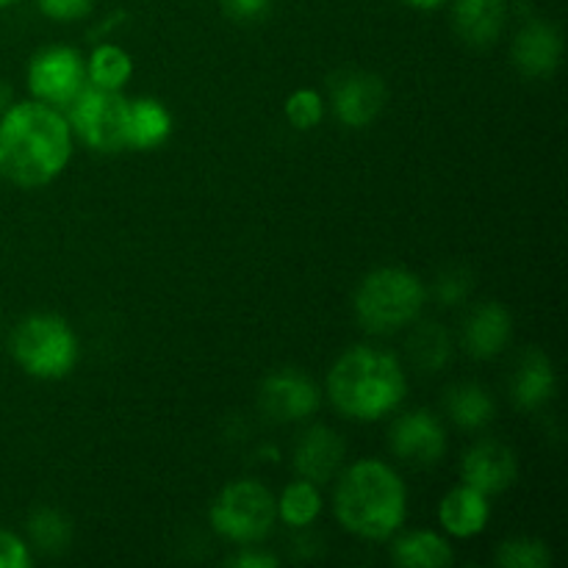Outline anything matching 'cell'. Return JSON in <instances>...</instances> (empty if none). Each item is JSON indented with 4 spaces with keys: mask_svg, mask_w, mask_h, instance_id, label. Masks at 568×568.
<instances>
[{
    "mask_svg": "<svg viewBox=\"0 0 568 568\" xmlns=\"http://www.w3.org/2000/svg\"><path fill=\"white\" fill-rule=\"evenodd\" d=\"M72 153L70 122L50 103H17L0 120V175L17 186H44Z\"/></svg>",
    "mask_w": 568,
    "mask_h": 568,
    "instance_id": "obj_1",
    "label": "cell"
},
{
    "mask_svg": "<svg viewBox=\"0 0 568 568\" xmlns=\"http://www.w3.org/2000/svg\"><path fill=\"white\" fill-rule=\"evenodd\" d=\"M333 405L349 419H381L405 397V372L392 353L355 347L336 361L327 377Z\"/></svg>",
    "mask_w": 568,
    "mask_h": 568,
    "instance_id": "obj_2",
    "label": "cell"
},
{
    "mask_svg": "<svg viewBox=\"0 0 568 568\" xmlns=\"http://www.w3.org/2000/svg\"><path fill=\"white\" fill-rule=\"evenodd\" d=\"M336 516L349 532L372 541L392 536L405 519V486L381 460H358L344 471L336 491Z\"/></svg>",
    "mask_w": 568,
    "mask_h": 568,
    "instance_id": "obj_3",
    "label": "cell"
},
{
    "mask_svg": "<svg viewBox=\"0 0 568 568\" xmlns=\"http://www.w3.org/2000/svg\"><path fill=\"white\" fill-rule=\"evenodd\" d=\"M425 305V286L405 270H377L355 294V314L364 331L386 336L410 325Z\"/></svg>",
    "mask_w": 568,
    "mask_h": 568,
    "instance_id": "obj_4",
    "label": "cell"
},
{
    "mask_svg": "<svg viewBox=\"0 0 568 568\" xmlns=\"http://www.w3.org/2000/svg\"><path fill=\"white\" fill-rule=\"evenodd\" d=\"M11 353L28 375L55 381V377L70 375L75 366L78 338L59 316L37 314L20 322L11 338Z\"/></svg>",
    "mask_w": 568,
    "mask_h": 568,
    "instance_id": "obj_5",
    "label": "cell"
},
{
    "mask_svg": "<svg viewBox=\"0 0 568 568\" xmlns=\"http://www.w3.org/2000/svg\"><path fill=\"white\" fill-rule=\"evenodd\" d=\"M275 497L255 480L231 483L211 508V527L239 544L261 541L275 525Z\"/></svg>",
    "mask_w": 568,
    "mask_h": 568,
    "instance_id": "obj_6",
    "label": "cell"
},
{
    "mask_svg": "<svg viewBox=\"0 0 568 568\" xmlns=\"http://www.w3.org/2000/svg\"><path fill=\"white\" fill-rule=\"evenodd\" d=\"M70 122L83 142L103 153H116L128 148V103L111 89L83 87L75 98L67 103Z\"/></svg>",
    "mask_w": 568,
    "mask_h": 568,
    "instance_id": "obj_7",
    "label": "cell"
},
{
    "mask_svg": "<svg viewBox=\"0 0 568 568\" xmlns=\"http://www.w3.org/2000/svg\"><path fill=\"white\" fill-rule=\"evenodd\" d=\"M28 87L42 103L67 105L87 87V67L70 48L42 50L28 67Z\"/></svg>",
    "mask_w": 568,
    "mask_h": 568,
    "instance_id": "obj_8",
    "label": "cell"
},
{
    "mask_svg": "<svg viewBox=\"0 0 568 568\" xmlns=\"http://www.w3.org/2000/svg\"><path fill=\"white\" fill-rule=\"evenodd\" d=\"M386 103V83L372 72H344L333 83V109L347 128H366Z\"/></svg>",
    "mask_w": 568,
    "mask_h": 568,
    "instance_id": "obj_9",
    "label": "cell"
},
{
    "mask_svg": "<svg viewBox=\"0 0 568 568\" xmlns=\"http://www.w3.org/2000/svg\"><path fill=\"white\" fill-rule=\"evenodd\" d=\"M261 405L272 419L297 422L320 408V388L294 369L275 372L261 386Z\"/></svg>",
    "mask_w": 568,
    "mask_h": 568,
    "instance_id": "obj_10",
    "label": "cell"
},
{
    "mask_svg": "<svg viewBox=\"0 0 568 568\" xmlns=\"http://www.w3.org/2000/svg\"><path fill=\"white\" fill-rule=\"evenodd\" d=\"M392 447L403 460L430 466L442 460L447 436L436 416H430L427 410H416V414H405L403 419H397L392 430Z\"/></svg>",
    "mask_w": 568,
    "mask_h": 568,
    "instance_id": "obj_11",
    "label": "cell"
},
{
    "mask_svg": "<svg viewBox=\"0 0 568 568\" xmlns=\"http://www.w3.org/2000/svg\"><path fill=\"white\" fill-rule=\"evenodd\" d=\"M519 475L514 449L499 442H483L464 458V483L480 494H499L514 486Z\"/></svg>",
    "mask_w": 568,
    "mask_h": 568,
    "instance_id": "obj_12",
    "label": "cell"
},
{
    "mask_svg": "<svg viewBox=\"0 0 568 568\" xmlns=\"http://www.w3.org/2000/svg\"><path fill=\"white\" fill-rule=\"evenodd\" d=\"M344 458V442L338 433L327 430V427H314L303 436L294 453V466L300 475L311 483H327L336 469L342 466Z\"/></svg>",
    "mask_w": 568,
    "mask_h": 568,
    "instance_id": "obj_13",
    "label": "cell"
},
{
    "mask_svg": "<svg viewBox=\"0 0 568 568\" xmlns=\"http://www.w3.org/2000/svg\"><path fill=\"white\" fill-rule=\"evenodd\" d=\"M560 33L549 22H530L514 42V61L530 78L549 75L560 61Z\"/></svg>",
    "mask_w": 568,
    "mask_h": 568,
    "instance_id": "obj_14",
    "label": "cell"
},
{
    "mask_svg": "<svg viewBox=\"0 0 568 568\" xmlns=\"http://www.w3.org/2000/svg\"><path fill=\"white\" fill-rule=\"evenodd\" d=\"M505 0H458L453 11L455 31L460 39L475 48H486V44L497 42L499 31L505 26Z\"/></svg>",
    "mask_w": 568,
    "mask_h": 568,
    "instance_id": "obj_15",
    "label": "cell"
},
{
    "mask_svg": "<svg viewBox=\"0 0 568 568\" xmlns=\"http://www.w3.org/2000/svg\"><path fill=\"white\" fill-rule=\"evenodd\" d=\"M488 503L486 494H480L471 486H460L444 497L442 508H438V519H442L444 530L453 532L458 538H471L483 532L488 521Z\"/></svg>",
    "mask_w": 568,
    "mask_h": 568,
    "instance_id": "obj_16",
    "label": "cell"
},
{
    "mask_svg": "<svg viewBox=\"0 0 568 568\" xmlns=\"http://www.w3.org/2000/svg\"><path fill=\"white\" fill-rule=\"evenodd\" d=\"M510 338V316L503 305L488 303L477 308L466 322L464 344L475 358H494L505 349Z\"/></svg>",
    "mask_w": 568,
    "mask_h": 568,
    "instance_id": "obj_17",
    "label": "cell"
},
{
    "mask_svg": "<svg viewBox=\"0 0 568 568\" xmlns=\"http://www.w3.org/2000/svg\"><path fill=\"white\" fill-rule=\"evenodd\" d=\"M172 116L155 100H136L128 109V148L153 150L170 139Z\"/></svg>",
    "mask_w": 568,
    "mask_h": 568,
    "instance_id": "obj_18",
    "label": "cell"
},
{
    "mask_svg": "<svg viewBox=\"0 0 568 568\" xmlns=\"http://www.w3.org/2000/svg\"><path fill=\"white\" fill-rule=\"evenodd\" d=\"M555 394V372L547 355L530 353L514 377V399L519 408H538Z\"/></svg>",
    "mask_w": 568,
    "mask_h": 568,
    "instance_id": "obj_19",
    "label": "cell"
},
{
    "mask_svg": "<svg viewBox=\"0 0 568 568\" xmlns=\"http://www.w3.org/2000/svg\"><path fill=\"white\" fill-rule=\"evenodd\" d=\"M394 560L408 568H447L453 564V547L436 532H414L394 547Z\"/></svg>",
    "mask_w": 568,
    "mask_h": 568,
    "instance_id": "obj_20",
    "label": "cell"
},
{
    "mask_svg": "<svg viewBox=\"0 0 568 568\" xmlns=\"http://www.w3.org/2000/svg\"><path fill=\"white\" fill-rule=\"evenodd\" d=\"M131 72H133V64H131V55H128L125 50L116 48V44H100V48L92 53V59H89L87 75L89 81H92V87L116 92V89L125 87Z\"/></svg>",
    "mask_w": 568,
    "mask_h": 568,
    "instance_id": "obj_21",
    "label": "cell"
},
{
    "mask_svg": "<svg viewBox=\"0 0 568 568\" xmlns=\"http://www.w3.org/2000/svg\"><path fill=\"white\" fill-rule=\"evenodd\" d=\"M447 410L460 427H469V430L488 425L494 419L491 397L477 386L453 388L447 397Z\"/></svg>",
    "mask_w": 568,
    "mask_h": 568,
    "instance_id": "obj_22",
    "label": "cell"
},
{
    "mask_svg": "<svg viewBox=\"0 0 568 568\" xmlns=\"http://www.w3.org/2000/svg\"><path fill=\"white\" fill-rule=\"evenodd\" d=\"M322 497L316 491V483L297 480L283 491L281 499V519L292 527H305L320 516Z\"/></svg>",
    "mask_w": 568,
    "mask_h": 568,
    "instance_id": "obj_23",
    "label": "cell"
},
{
    "mask_svg": "<svg viewBox=\"0 0 568 568\" xmlns=\"http://www.w3.org/2000/svg\"><path fill=\"white\" fill-rule=\"evenodd\" d=\"M410 358L425 372L442 369L449 358V338L438 325H422L410 336Z\"/></svg>",
    "mask_w": 568,
    "mask_h": 568,
    "instance_id": "obj_24",
    "label": "cell"
},
{
    "mask_svg": "<svg viewBox=\"0 0 568 568\" xmlns=\"http://www.w3.org/2000/svg\"><path fill=\"white\" fill-rule=\"evenodd\" d=\"M28 530H31L33 544L48 555L61 552V549L70 544V521H67V516H61L59 510H37V514L31 516Z\"/></svg>",
    "mask_w": 568,
    "mask_h": 568,
    "instance_id": "obj_25",
    "label": "cell"
},
{
    "mask_svg": "<svg viewBox=\"0 0 568 568\" xmlns=\"http://www.w3.org/2000/svg\"><path fill=\"white\" fill-rule=\"evenodd\" d=\"M549 549L544 541H532V538H516L499 547L497 564L505 568H547L549 566Z\"/></svg>",
    "mask_w": 568,
    "mask_h": 568,
    "instance_id": "obj_26",
    "label": "cell"
},
{
    "mask_svg": "<svg viewBox=\"0 0 568 568\" xmlns=\"http://www.w3.org/2000/svg\"><path fill=\"white\" fill-rule=\"evenodd\" d=\"M286 116L300 131H311V128L320 125L322 116H325V103H322L320 92H314V89H300V92H294L286 100Z\"/></svg>",
    "mask_w": 568,
    "mask_h": 568,
    "instance_id": "obj_27",
    "label": "cell"
},
{
    "mask_svg": "<svg viewBox=\"0 0 568 568\" xmlns=\"http://www.w3.org/2000/svg\"><path fill=\"white\" fill-rule=\"evenodd\" d=\"M42 14H48L50 20H59V22H72V20H81L92 11L94 0H37Z\"/></svg>",
    "mask_w": 568,
    "mask_h": 568,
    "instance_id": "obj_28",
    "label": "cell"
},
{
    "mask_svg": "<svg viewBox=\"0 0 568 568\" xmlns=\"http://www.w3.org/2000/svg\"><path fill=\"white\" fill-rule=\"evenodd\" d=\"M222 11L236 22H258L270 14L272 0H220Z\"/></svg>",
    "mask_w": 568,
    "mask_h": 568,
    "instance_id": "obj_29",
    "label": "cell"
},
{
    "mask_svg": "<svg viewBox=\"0 0 568 568\" xmlns=\"http://www.w3.org/2000/svg\"><path fill=\"white\" fill-rule=\"evenodd\" d=\"M31 564V555L28 547L11 532L0 530V568H28Z\"/></svg>",
    "mask_w": 568,
    "mask_h": 568,
    "instance_id": "obj_30",
    "label": "cell"
},
{
    "mask_svg": "<svg viewBox=\"0 0 568 568\" xmlns=\"http://www.w3.org/2000/svg\"><path fill=\"white\" fill-rule=\"evenodd\" d=\"M438 292H442L444 303L453 305V303H458V300L466 297V292H469V281H466V277H460L458 272H455V275L444 277V281L438 283Z\"/></svg>",
    "mask_w": 568,
    "mask_h": 568,
    "instance_id": "obj_31",
    "label": "cell"
},
{
    "mask_svg": "<svg viewBox=\"0 0 568 568\" xmlns=\"http://www.w3.org/2000/svg\"><path fill=\"white\" fill-rule=\"evenodd\" d=\"M231 566H239V568H272L277 564L275 558H270V555H255V552H247V555H239V558H231L227 560Z\"/></svg>",
    "mask_w": 568,
    "mask_h": 568,
    "instance_id": "obj_32",
    "label": "cell"
},
{
    "mask_svg": "<svg viewBox=\"0 0 568 568\" xmlns=\"http://www.w3.org/2000/svg\"><path fill=\"white\" fill-rule=\"evenodd\" d=\"M408 6H414V9H436V6H442L444 0H405Z\"/></svg>",
    "mask_w": 568,
    "mask_h": 568,
    "instance_id": "obj_33",
    "label": "cell"
},
{
    "mask_svg": "<svg viewBox=\"0 0 568 568\" xmlns=\"http://www.w3.org/2000/svg\"><path fill=\"white\" fill-rule=\"evenodd\" d=\"M6 103H9V87L0 83V109H6Z\"/></svg>",
    "mask_w": 568,
    "mask_h": 568,
    "instance_id": "obj_34",
    "label": "cell"
},
{
    "mask_svg": "<svg viewBox=\"0 0 568 568\" xmlns=\"http://www.w3.org/2000/svg\"><path fill=\"white\" fill-rule=\"evenodd\" d=\"M11 3H17V0H0V9H6V6H11Z\"/></svg>",
    "mask_w": 568,
    "mask_h": 568,
    "instance_id": "obj_35",
    "label": "cell"
}]
</instances>
